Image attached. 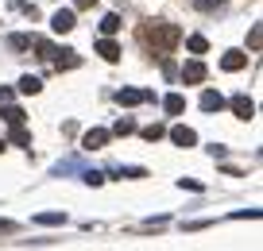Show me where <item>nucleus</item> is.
<instances>
[{"label":"nucleus","instance_id":"obj_16","mask_svg":"<svg viewBox=\"0 0 263 251\" xmlns=\"http://www.w3.org/2000/svg\"><path fill=\"white\" fill-rule=\"evenodd\" d=\"M120 27H124V20L116 16V12H108V16L101 20V31H105V35H116V31H120Z\"/></svg>","mask_w":263,"mask_h":251},{"label":"nucleus","instance_id":"obj_4","mask_svg":"<svg viewBox=\"0 0 263 251\" xmlns=\"http://www.w3.org/2000/svg\"><path fill=\"white\" fill-rule=\"evenodd\" d=\"M205 73H209L205 62H197V58L182 66V81H186V85H201V81H205Z\"/></svg>","mask_w":263,"mask_h":251},{"label":"nucleus","instance_id":"obj_14","mask_svg":"<svg viewBox=\"0 0 263 251\" xmlns=\"http://www.w3.org/2000/svg\"><path fill=\"white\" fill-rule=\"evenodd\" d=\"M186 50H190V54H205V50H209V39H205V35H190V39H186Z\"/></svg>","mask_w":263,"mask_h":251},{"label":"nucleus","instance_id":"obj_25","mask_svg":"<svg viewBox=\"0 0 263 251\" xmlns=\"http://www.w3.org/2000/svg\"><path fill=\"white\" fill-rule=\"evenodd\" d=\"M85 182H89V186H101V182H105V174H101V170H89V174H85Z\"/></svg>","mask_w":263,"mask_h":251},{"label":"nucleus","instance_id":"obj_21","mask_svg":"<svg viewBox=\"0 0 263 251\" xmlns=\"http://www.w3.org/2000/svg\"><path fill=\"white\" fill-rule=\"evenodd\" d=\"M259 43H263V27H259V24H252V31H248V47L259 50Z\"/></svg>","mask_w":263,"mask_h":251},{"label":"nucleus","instance_id":"obj_1","mask_svg":"<svg viewBox=\"0 0 263 251\" xmlns=\"http://www.w3.org/2000/svg\"><path fill=\"white\" fill-rule=\"evenodd\" d=\"M140 39L147 43V47H155V50H159V58H166V50L178 43V27L166 24V20H151V24L140 31Z\"/></svg>","mask_w":263,"mask_h":251},{"label":"nucleus","instance_id":"obj_13","mask_svg":"<svg viewBox=\"0 0 263 251\" xmlns=\"http://www.w3.org/2000/svg\"><path fill=\"white\" fill-rule=\"evenodd\" d=\"M43 89V81L39 78H31V73H24V78H20V93H27V97H35V93Z\"/></svg>","mask_w":263,"mask_h":251},{"label":"nucleus","instance_id":"obj_8","mask_svg":"<svg viewBox=\"0 0 263 251\" xmlns=\"http://www.w3.org/2000/svg\"><path fill=\"white\" fill-rule=\"evenodd\" d=\"M50 62H54L58 70H74L82 58H78V50H58V47H54V58H50Z\"/></svg>","mask_w":263,"mask_h":251},{"label":"nucleus","instance_id":"obj_20","mask_svg":"<svg viewBox=\"0 0 263 251\" xmlns=\"http://www.w3.org/2000/svg\"><path fill=\"white\" fill-rule=\"evenodd\" d=\"M163 136H166V128H163V124H151V128H143V139H147V143H159Z\"/></svg>","mask_w":263,"mask_h":251},{"label":"nucleus","instance_id":"obj_11","mask_svg":"<svg viewBox=\"0 0 263 251\" xmlns=\"http://www.w3.org/2000/svg\"><path fill=\"white\" fill-rule=\"evenodd\" d=\"M97 54L105 58V62H120V47H116L112 39H101L97 43Z\"/></svg>","mask_w":263,"mask_h":251},{"label":"nucleus","instance_id":"obj_5","mask_svg":"<svg viewBox=\"0 0 263 251\" xmlns=\"http://www.w3.org/2000/svg\"><path fill=\"white\" fill-rule=\"evenodd\" d=\"M105 143H108V131H105V128H89V131L82 136V147H85V151H101Z\"/></svg>","mask_w":263,"mask_h":251},{"label":"nucleus","instance_id":"obj_28","mask_svg":"<svg viewBox=\"0 0 263 251\" xmlns=\"http://www.w3.org/2000/svg\"><path fill=\"white\" fill-rule=\"evenodd\" d=\"M4 147H8V143H4V139H0V151H4Z\"/></svg>","mask_w":263,"mask_h":251},{"label":"nucleus","instance_id":"obj_7","mask_svg":"<svg viewBox=\"0 0 263 251\" xmlns=\"http://www.w3.org/2000/svg\"><path fill=\"white\" fill-rule=\"evenodd\" d=\"M171 139H174L178 147H194V143H197V131L186 128V124H178V128H171Z\"/></svg>","mask_w":263,"mask_h":251},{"label":"nucleus","instance_id":"obj_23","mask_svg":"<svg viewBox=\"0 0 263 251\" xmlns=\"http://www.w3.org/2000/svg\"><path fill=\"white\" fill-rule=\"evenodd\" d=\"M12 47H16V50H27V47H31V35H12Z\"/></svg>","mask_w":263,"mask_h":251},{"label":"nucleus","instance_id":"obj_3","mask_svg":"<svg viewBox=\"0 0 263 251\" xmlns=\"http://www.w3.org/2000/svg\"><path fill=\"white\" fill-rule=\"evenodd\" d=\"M74 27H78V20H74L70 8H58L54 16H50V31L54 35H66V31H74Z\"/></svg>","mask_w":263,"mask_h":251},{"label":"nucleus","instance_id":"obj_9","mask_svg":"<svg viewBox=\"0 0 263 251\" xmlns=\"http://www.w3.org/2000/svg\"><path fill=\"white\" fill-rule=\"evenodd\" d=\"M221 66L229 73H236V70H244V66H248V54H244V50H229V54L221 58Z\"/></svg>","mask_w":263,"mask_h":251},{"label":"nucleus","instance_id":"obj_24","mask_svg":"<svg viewBox=\"0 0 263 251\" xmlns=\"http://www.w3.org/2000/svg\"><path fill=\"white\" fill-rule=\"evenodd\" d=\"M201 12H213V8H221V0H194Z\"/></svg>","mask_w":263,"mask_h":251},{"label":"nucleus","instance_id":"obj_17","mask_svg":"<svg viewBox=\"0 0 263 251\" xmlns=\"http://www.w3.org/2000/svg\"><path fill=\"white\" fill-rule=\"evenodd\" d=\"M116 178H147V170H143V166H116Z\"/></svg>","mask_w":263,"mask_h":251},{"label":"nucleus","instance_id":"obj_18","mask_svg":"<svg viewBox=\"0 0 263 251\" xmlns=\"http://www.w3.org/2000/svg\"><path fill=\"white\" fill-rule=\"evenodd\" d=\"M132 131H136V120H128V116H120L112 124V136H132Z\"/></svg>","mask_w":263,"mask_h":251},{"label":"nucleus","instance_id":"obj_2","mask_svg":"<svg viewBox=\"0 0 263 251\" xmlns=\"http://www.w3.org/2000/svg\"><path fill=\"white\" fill-rule=\"evenodd\" d=\"M147 101H155V93H151V89H120V93H116V105H124V108L147 105Z\"/></svg>","mask_w":263,"mask_h":251},{"label":"nucleus","instance_id":"obj_12","mask_svg":"<svg viewBox=\"0 0 263 251\" xmlns=\"http://www.w3.org/2000/svg\"><path fill=\"white\" fill-rule=\"evenodd\" d=\"M163 108H166L171 116H182V112H186V97H182V93H171V97L163 101Z\"/></svg>","mask_w":263,"mask_h":251},{"label":"nucleus","instance_id":"obj_22","mask_svg":"<svg viewBox=\"0 0 263 251\" xmlns=\"http://www.w3.org/2000/svg\"><path fill=\"white\" fill-rule=\"evenodd\" d=\"M4 120H8V124H24V108H4Z\"/></svg>","mask_w":263,"mask_h":251},{"label":"nucleus","instance_id":"obj_19","mask_svg":"<svg viewBox=\"0 0 263 251\" xmlns=\"http://www.w3.org/2000/svg\"><path fill=\"white\" fill-rule=\"evenodd\" d=\"M12 143H20V147H27V143H31V136H27V128H24V124H12Z\"/></svg>","mask_w":263,"mask_h":251},{"label":"nucleus","instance_id":"obj_15","mask_svg":"<svg viewBox=\"0 0 263 251\" xmlns=\"http://www.w3.org/2000/svg\"><path fill=\"white\" fill-rule=\"evenodd\" d=\"M35 224H47V228L66 224V213H35Z\"/></svg>","mask_w":263,"mask_h":251},{"label":"nucleus","instance_id":"obj_27","mask_svg":"<svg viewBox=\"0 0 263 251\" xmlns=\"http://www.w3.org/2000/svg\"><path fill=\"white\" fill-rule=\"evenodd\" d=\"M74 4H78V8H82V12H85V8H93L97 0H74Z\"/></svg>","mask_w":263,"mask_h":251},{"label":"nucleus","instance_id":"obj_26","mask_svg":"<svg viewBox=\"0 0 263 251\" xmlns=\"http://www.w3.org/2000/svg\"><path fill=\"white\" fill-rule=\"evenodd\" d=\"M178 186H182V189H201V182H194V178H178Z\"/></svg>","mask_w":263,"mask_h":251},{"label":"nucleus","instance_id":"obj_6","mask_svg":"<svg viewBox=\"0 0 263 251\" xmlns=\"http://www.w3.org/2000/svg\"><path fill=\"white\" fill-rule=\"evenodd\" d=\"M232 112H236L240 120H252V116H255L252 97H248V93H236V97H232Z\"/></svg>","mask_w":263,"mask_h":251},{"label":"nucleus","instance_id":"obj_10","mask_svg":"<svg viewBox=\"0 0 263 251\" xmlns=\"http://www.w3.org/2000/svg\"><path fill=\"white\" fill-rule=\"evenodd\" d=\"M201 108H205V112H221V108H224V97H221L217 89H205V93H201Z\"/></svg>","mask_w":263,"mask_h":251}]
</instances>
